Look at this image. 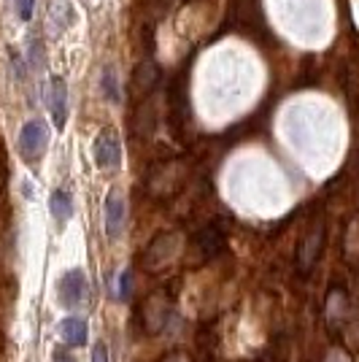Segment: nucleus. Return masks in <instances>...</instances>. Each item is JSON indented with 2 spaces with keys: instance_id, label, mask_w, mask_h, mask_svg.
<instances>
[{
  "instance_id": "f257e3e1",
  "label": "nucleus",
  "mask_w": 359,
  "mask_h": 362,
  "mask_svg": "<svg viewBox=\"0 0 359 362\" xmlns=\"http://www.w3.org/2000/svg\"><path fill=\"white\" fill-rule=\"evenodd\" d=\"M46 146H49V127L44 119H28L19 130L16 138V149L28 163H38L44 157Z\"/></svg>"
},
{
  "instance_id": "f03ea898",
  "label": "nucleus",
  "mask_w": 359,
  "mask_h": 362,
  "mask_svg": "<svg viewBox=\"0 0 359 362\" xmlns=\"http://www.w3.org/2000/svg\"><path fill=\"white\" fill-rule=\"evenodd\" d=\"M181 249V238L176 233H163V235H157L151 246L146 249V255H143V265L149 268V271H160L165 265H170L176 255H179Z\"/></svg>"
},
{
  "instance_id": "7ed1b4c3",
  "label": "nucleus",
  "mask_w": 359,
  "mask_h": 362,
  "mask_svg": "<svg viewBox=\"0 0 359 362\" xmlns=\"http://www.w3.org/2000/svg\"><path fill=\"white\" fill-rule=\"evenodd\" d=\"M57 292H60V303L62 305H68V308H73L78 303L87 298V292H90V284H87V276L84 271H73L62 273L60 284H57Z\"/></svg>"
},
{
  "instance_id": "20e7f679",
  "label": "nucleus",
  "mask_w": 359,
  "mask_h": 362,
  "mask_svg": "<svg viewBox=\"0 0 359 362\" xmlns=\"http://www.w3.org/2000/svg\"><path fill=\"white\" fill-rule=\"evenodd\" d=\"M103 216H105V235L108 238H119L122 230H124V219H127V203H124L119 189H111L108 192L103 206Z\"/></svg>"
},
{
  "instance_id": "39448f33",
  "label": "nucleus",
  "mask_w": 359,
  "mask_h": 362,
  "mask_svg": "<svg viewBox=\"0 0 359 362\" xmlns=\"http://www.w3.org/2000/svg\"><path fill=\"white\" fill-rule=\"evenodd\" d=\"M92 154H95V163H98V168H117L122 163L119 138L114 136L111 130H100V136L95 138Z\"/></svg>"
},
{
  "instance_id": "423d86ee",
  "label": "nucleus",
  "mask_w": 359,
  "mask_h": 362,
  "mask_svg": "<svg viewBox=\"0 0 359 362\" xmlns=\"http://www.w3.org/2000/svg\"><path fill=\"white\" fill-rule=\"evenodd\" d=\"M46 103H49V111H52L54 127H57V130H62V127H65V122H68V84H65V78H60V76H52Z\"/></svg>"
},
{
  "instance_id": "0eeeda50",
  "label": "nucleus",
  "mask_w": 359,
  "mask_h": 362,
  "mask_svg": "<svg viewBox=\"0 0 359 362\" xmlns=\"http://www.w3.org/2000/svg\"><path fill=\"white\" fill-rule=\"evenodd\" d=\"M143 322H146V330L149 332H160L163 325L170 317V303L165 298V292H154L149 300L143 303Z\"/></svg>"
},
{
  "instance_id": "6e6552de",
  "label": "nucleus",
  "mask_w": 359,
  "mask_h": 362,
  "mask_svg": "<svg viewBox=\"0 0 359 362\" xmlns=\"http://www.w3.org/2000/svg\"><path fill=\"white\" fill-rule=\"evenodd\" d=\"M322 241H324V227H314L305 235V241L300 243V255H298L300 271H311V265H314L319 252H322Z\"/></svg>"
},
{
  "instance_id": "1a4fd4ad",
  "label": "nucleus",
  "mask_w": 359,
  "mask_h": 362,
  "mask_svg": "<svg viewBox=\"0 0 359 362\" xmlns=\"http://www.w3.org/2000/svg\"><path fill=\"white\" fill-rule=\"evenodd\" d=\"M57 332H60V338L68 344V346H81L84 341H87V322L78 317H68L62 319L60 325H57Z\"/></svg>"
},
{
  "instance_id": "9d476101",
  "label": "nucleus",
  "mask_w": 359,
  "mask_h": 362,
  "mask_svg": "<svg viewBox=\"0 0 359 362\" xmlns=\"http://www.w3.org/2000/svg\"><path fill=\"white\" fill-rule=\"evenodd\" d=\"M49 209H52V216L65 225V222H71V216H73V197L68 189H54L52 197H49Z\"/></svg>"
},
{
  "instance_id": "9b49d317",
  "label": "nucleus",
  "mask_w": 359,
  "mask_h": 362,
  "mask_svg": "<svg viewBox=\"0 0 359 362\" xmlns=\"http://www.w3.org/2000/svg\"><path fill=\"white\" fill-rule=\"evenodd\" d=\"M100 84H103V92L108 100H119V87H117V74H114V68H105L103 71V78H100Z\"/></svg>"
},
{
  "instance_id": "f8f14e48",
  "label": "nucleus",
  "mask_w": 359,
  "mask_h": 362,
  "mask_svg": "<svg viewBox=\"0 0 359 362\" xmlns=\"http://www.w3.org/2000/svg\"><path fill=\"white\" fill-rule=\"evenodd\" d=\"M33 8H35V0H16V14H19L22 22H30Z\"/></svg>"
},
{
  "instance_id": "ddd939ff",
  "label": "nucleus",
  "mask_w": 359,
  "mask_h": 362,
  "mask_svg": "<svg viewBox=\"0 0 359 362\" xmlns=\"http://www.w3.org/2000/svg\"><path fill=\"white\" fill-rule=\"evenodd\" d=\"M92 362H108V349H105V344H95V349H92Z\"/></svg>"
},
{
  "instance_id": "4468645a",
  "label": "nucleus",
  "mask_w": 359,
  "mask_h": 362,
  "mask_svg": "<svg viewBox=\"0 0 359 362\" xmlns=\"http://www.w3.org/2000/svg\"><path fill=\"white\" fill-rule=\"evenodd\" d=\"M127 292H130V271L122 273V289H119V298H127Z\"/></svg>"
},
{
  "instance_id": "2eb2a0df",
  "label": "nucleus",
  "mask_w": 359,
  "mask_h": 362,
  "mask_svg": "<svg viewBox=\"0 0 359 362\" xmlns=\"http://www.w3.org/2000/svg\"><path fill=\"white\" fill-rule=\"evenodd\" d=\"M163 362H187V357H184V354H170V357H165Z\"/></svg>"
},
{
  "instance_id": "dca6fc26",
  "label": "nucleus",
  "mask_w": 359,
  "mask_h": 362,
  "mask_svg": "<svg viewBox=\"0 0 359 362\" xmlns=\"http://www.w3.org/2000/svg\"><path fill=\"white\" fill-rule=\"evenodd\" d=\"M57 362H73V360H71V357H65V354H62V357H57Z\"/></svg>"
}]
</instances>
